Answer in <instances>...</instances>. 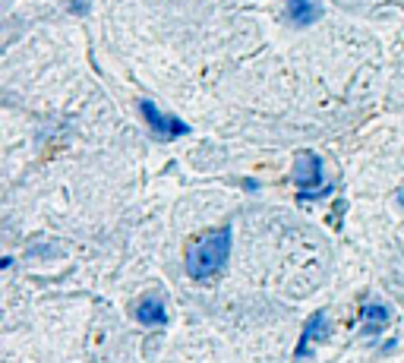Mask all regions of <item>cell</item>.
<instances>
[{
  "instance_id": "5",
  "label": "cell",
  "mask_w": 404,
  "mask_h": 363,
  "mask_svg": "<svg viewBox=\"0 0 404 363\" xmlns=\"http://www.w3.org/2000/svg\"><path fill=\"white\" fill-rule=\"evenodd\" d=\"M136 319H140L142 325H152V329H165V325H167L165 300H161V297L140 300V306H136Z\"/></svg>"
},
{
  "instance_id": "8",
  "label": "cell",
  "mask_w": 404,
  "mask_h": 363,
  "mask_svg": "<svg viewBox=\"0 0 404 363\" xmlns=\"http://www.w3.org/2000/svg\"><path fill=\"white\" fill-rule=\"evenodd\" d=\"M398 202H401V205H404V186H401V193H398Z\"/></svg>"
},
{
  "instance_id": "6",
  "label": "cell",
  "mask_w": 404,
  "mask_h": 363,
  "mask_svg": "<svg viewBox=\"0 0 404 363\" xmlns=\"http://www.w3.org/2000/svg\"><path fill=\"white\" fill-rule=\"evenodd\" d=\"M319 16H322V7H319L316 0H291L287 3V20H291V26H313V22H319Z\"/></svg>"
},
{
  "instance_id": "2",
  "label": "cell",
  "mask_w": 404,
  "mask_h": 363,
  "mask_svg": "<svg viewBox=\"0 0 404 363\" xmlns=\"http://www.w3.org/2000/svg\"><path fill=\"white\" fill-rule=\"evenodd\" d=\"M140 111H142V117H146L149 130H152L155 139H161V142H167V139H177V136H186V133H190V126H186L184 120L165 114L158 105H152L149 98L140 101Z\"/></svg>"
},
{
  "instance_id": "7",
  "label": "cell",
  "mask_w": 404,
  "mask_h": 363,
  "mask_svg": "<svg viewBox=\"0 0 404 363\" xmlns=\"http://www.w3.org/2000/svg\"><path fill=\"white\" fill-rule=\"evenodd\" d=\"M385 325H389V310L382 304H366L360 310V329H364V335H379Z\"/></svg>"
},
{
  "instance_id": "4",
  "label": "cell",
  "mask_w": 404,
  "mask_h": 363,
  "mask_svg": "<svg viewBox=\"0 0 404 363\" xmlns=\"http://www.w3.org/2000/svg\"><path fill=\"white\" fill-rule=\"evenodd\" d=\"M325 335H329V319H325L322 310H316L310 319H306L304 332H300V341H297V348H294V357H297V360L310 357L313 354V344L322 341Z\"/></svg>"
},
{
  "instance_id": "3",
  "label": "cell",
  "mask_w": 404,
  "mask_h": 363,
  "mask_svg": "<svg viewBox=\"0 0 404 363\" xmlns=\"http://www.w3.org/2000/svg\"><path fill=\"white\" fill-rule=\"evenodd\" d=\"M294 184L300 186V196H310L316 193L313 186L322 184V158L313 152H300L297 165H294Z\"/></svg>"
},
{
  "instance_id": "1",
  "label": "cell",
  "mask_w": 404,
  "mask_h": 363,
  "mask_svg": "<svg viewBox=\"0 0 404 363\" xmlns=\"http://www.w3.org/2000/svg\"><path fill=\"white\" fill-rule=\"evenodd\" d=\"M231 256V228H221V231L202 237L186 256V275L202 281V278H215L221 269L227 265Z\"/></svg>"
}]
</instances>
